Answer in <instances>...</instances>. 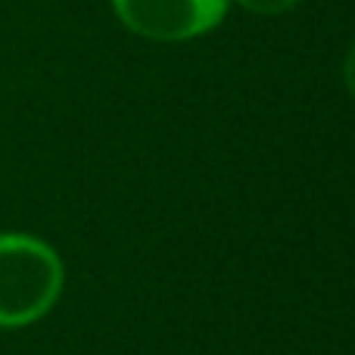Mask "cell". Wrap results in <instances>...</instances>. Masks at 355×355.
I'll use <instances>...</instances> for the list:
<instances>
[{"label": "cell", "instance_id": "1", "mask_svg": "<svg viewBox=\"0 0 355 355\" xmlns=\"http://www.w3.org/2000/svg\"><path fill=\"white\" fill-rule=\"evenodd\" d=\"M62 293V262L31 234H0V327L44 318Z\"/></svg>", "mask_w": 355, "mask_h": 355}, {"label": "cell", "instance_id": "2", "mask_svg": "<svg viewBox=\"0 0 355 355\" xmlns=\"http://www.w3.org/2000/svg\"><path fill=\"white\" fill-rule=\"evenodd\" d=\"M125 28L150 41H190L225 19L227 0H112Z\"/></svg>", "mask_w": 355, "mask_h": 355}, {"label": "cell", "instance_id": "3", "mask_svg": "<svg viewBox=\"0 0 355 355\" xmlns=\"http://www.w3.org/2000/svg\"><path fill=\"white\" fill-rule=\"evenodd\" d=\"M240 6H246L250 12H259V16H281V12L293 10L300 0H237Z\"/></svg>", "mask_w": 355, "mask_h": 355}, {"label": "cell", "instance_id": "4", "mask_svg": "<svg viewBox=\"0 0 355 355\" xmlns=\"http://www.w3.org/2000/svg\"><path fill=\"white\" fill-rule=\"evenodd\" d=\"M346 87H349V94L355 97V47H352L349 60H346Z\"/></svg>", "mask_w": 355, "mask_h": 355}]
</instances>
